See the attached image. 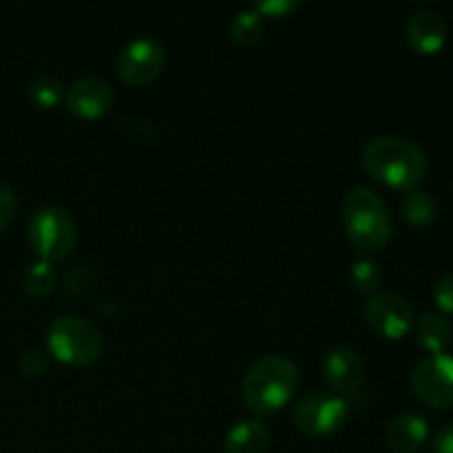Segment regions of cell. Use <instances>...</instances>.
I'll use <instances>...</instances> for the list:
<instances>
[{
	"label": "cell",
	"instance_id": "603a6c76",
	"mask_svg": "<svg viewBox=\"0 0 453 453\" xmlns=\"http://www.w3.org/2000/svg\"><path fill=\"white\" fill-rule=\"evenodd\" d=\"M299 7L301 3H295V0H265V3H257L252 9L261 18H286Z\"/></svg>",
	"mask_w": 453,
	"mask_h": 453
},
{
	"label": "cell",
	"instance_id": "277c9868",
	"mask_svg": "<svg viewBox=\"0 0 453 453\" xmlns=\"http://www.w3.org/2000/svg\"><path fill=\"white\" fill-rule=\"evenodd\" d=\"M47 352L71 367H87L102 354V336L93 323L75 314L53 319L47 330Z\"/></svg>",
	"mask_w": 453,
	"mask_h": 453
},
{
	"label": "cell",
	"instance_id": "30bf717a",
	"mask_svg": "<svg viewBox=\"0 0 453 453\" xmlns=\"http://www.w3.org/2000/svg\"><path fill=\"white\" fill-rule=\"evenodd\" d=\"M113 88L106 82L104 78H97V75H87V78H80L66 88V109L75 115L78 119L84 122H93V119H100L102 115H106L113 106Z\"/></svg>",
	"mask_w": 453,
	"mask_h": 453
},
{
	"label": "cell",
	"instance_id": "9c48e42d",
	"mask_svg": "<svg viewBox=\"0 0 453 453\" xmlns=\"http://www.w3.org/2000/svg\"><path fill=\"white\" fill-rule=\"evenodd\" d=\"M365 319L372 330L389 341L407 336L414 326V308L396 292H376L365 305Z\"/></svg>",
	"mask_w": 453,
	"mask_h": 453
},
{
	"label": "cell",
	"instance_id": "e0dca14e",
	"mask_svg": "<svg viewBox=\"0 0 453 453\" xmlns=\"http://www.w3.org/2000/svg\"><path fill=\"white\" fill-rule=\"evenodd\" d=\"M230 40L239 47H252L264 35V18L255 9H243L230 22Z\"/></svg>",
	"mask_w": 453,
	"mask_h": 453
},
{
	"label": "cell",
	"instance_id": "2e32d148",
	"mask_svg": "<svg viewBox=\"0 0 453 453\" xmlns=\"http://www.w3.org/2000/svg\"><path fill=\"white\" fill-rule=\"evenodd\" d=\"M401 215L414 228H427L438 215L436 199L425 190H410L401 202Z\"/></svg>",
	"mask_w": 453,
	"mask_h": 453
},
{
	"label": "cell",
	"instance_id": "cb8c5ba5",
	"mask_svg": "<svg viewBox=\"0 0 453 453\" xmlns=\"http://www.w3.org/2000/svg\"><path fill=\"white\" fill-rule=\"evenodd\" d=\"M16 208H18L16 193L12 190V186L0 181V233H3V230L13 221V217H16Z\"/></svg>",
	"mask_w": 453,
	"mask_h": 453
},
{
	"label": "cell",
	"instance_id": "ffe728a7",
	"mask_svg": "<svg viewBox=\"0 0 453 453\" xmlns=\"http://www.w3.org/2000/svg\"><path fill=\"white\" fill-rule=\"evenodd\" d=\"M348 277H349V286H352L354 290L370 296L376 295L380 281H383V273H380V268L372 259L354 261Z\"/></svg>",
	"mask_w": 453,
	"mask_h": 453
},
{
	"label": "cell",
	"instance_id": "9a60e30c",
	"mask_svg": "<svg viewBox=\"0 0 453 453\" xmlns=\"http://www.w3.org/2000/svg\"><path fill=\"white\" fill-rule=\"evenodd\" d=\"M416 341L429 354H445L451 345V326L445 314L427 312L416 323Z\"/></svg>",
	"mask_w": 453,
	"mask_h": 453
},
{
	"label": "cell",
	"instance_id": "8992f818",
	"mask_svg": "<svg viewBox=\"0 0 453 453\" xmlns=\"http://www.w3.org/2000/svg\"><path fill=\"white\" fill-rule=\"evenodd\" d=\"M349 414L348 401L334 392H310L295 407V425L310 438H326L343 427Z\"/></svg>",
	"mask_w": 453,
	"mask_h": 453
},
{
	"label": "cell",
	"instance_id": "d4e9b609",
	"mask_svg": "<svg viewBox=\"0 0 453 453\" xmlns=\"http://www.w3.org/2000/svg\"><path fill=\"white\" fill-rule=\"evenodd\" d=\"M91 286H93V277L80 281L78 270H71V273L66 274V279H65V290L69 292V295H73V296L75 295H88Z\"/></svg>",
	"mask_w": 453,
	"mask_h": 453
},
{
	"label": "cell",
	"instance_id": "6da1fadb",
	"mask_svg": "<svg viewBox=\"0 0 453 453\" xmlns=\"http://www.w3.org/2000/svg\"><path fill=\"white\" fill-rule=\"evenodd\" d=\"M367 175L394 190H416L427 175V155L411 140L401 135H379L363 149Z\"/></svg>",
	"mask_w": 453,
	"mask_h": 453
},
{
	"label": "cell",
	"instance_id": "d6986e66",
	"mask_svg": "<svg viewBox=\"0 0 453 453\" xmlns=\"http://www.w3.org/2000/svg\"><path fill=\"white\" fill-rule=\"evenodd\" d=\"M27 96H29V100L34 102L38 109H56L58 104L65 102L66 88L60 80L44 73L38 75L35 80H31L29 88H27Z\"/></svg>",
	"mask_w": 453,
	"mask_h": 453
},
{
	"label": "cell",
	"instance_id": "4fadbf2b",
	"mask_svg": "<svg viewBox=\"0 0 453 453\" xmlns=\"http://www.w3.org/2000/svg\"><path fill=\"white\" fill-rule=\"evenodd\" d=\"M385 438L396 453H416L427 445L429 425L418 414H401L389 423Z\"/></svg>",
	"mask_w": 453,
	"mask_h": 453
},
{
	"label": "cell",
	"instance_id": "ba28073f",
	"mask_svg": "<svg viewBox=\"0 0 453 453\" xmlns=\"http://www.w3.org/2000/svg\"><path fill=\"white\" fill-rule=\"evenodd\" d=\"M166 65V51L153 38H135L119 51L118 75L128 87H146L155 82Z\"/></svg>",
	"mask_w": 453,
	"mask_h": 453
},
{
	"label": "cell",
	"instance_id": "3957f363",
	"mask_svg": "<svg viewBox=\"0 0 453 453\" xmlns=\"http://www.w3.org/2000/svg\"><path fill=\"white\" fill-rule=\"evenodd\" d=\"M343 226L349 242L365 252H376L389 243L394 234L388 206L374 190L365 186L348 190L343 199Z\"/></svg>",
	"mask_w": 453,
	"mask_h": 453
},
{
	"label": "cell",
	"instance_id": "44dd1931",
	"mask_svg": "<svg viewBox=\"0 0 453 453\" xmlns=\"http://www.w3.org/2000/svg\"><path fill=\"white\" fill-rule=\"evenodd\" d=\"M49 365H51V357H49L47 349H27L20 357V370L25 372L27 376H42L49 372Z\"/></svg>",
	"mask_w": 453,
	"mask_h": 453
},
{
	"label": "cell",
	"instance_id": "7402d4cb",
	"mask_svg": "<svg viewBox=\"0 0 453 453\" xmlns=\"http://www.w3.org/2000/svg\"><path fill=\"white\" fill-rule=\"evenodd\" d=\"M432 295L438 310H441V314H449V317H453V274L438 279V281L434 283Z\"/></svg>",
	"mask_w": 453,
	"mask_h": 453
},
{
	"label": "cell",
	"instance_id": "5b68a950",
	"mask_svg": "<svg viewBox=\"0 0 453 453\" xmlns=\"http://www.w3.org/2000/svg\"><path fill=\"white\" fill-rule=\"evenodd\" d=\"M29 242L40 261H62L78 243L75 221L65 208L42 206L29 219Z\"/></svg>",
	"mask_w": 453,
	"mask_h": 453
},
{
	"label": "cell",
	"instance_id": "7a4b0ae2",
	"mask_svg": "<svg viewBox=\"0 0 453 453\" xmlns=\"http://www.w3.org/2000/svg\"><path fill=\"white\" fill-rule=\"evenodd\" d=\"M299 388L296 365L286 357H265L248 370L242 398L257 416H273L288 405Z\"/></svg>",
	"mask_w": 453,
	"mask_h": 453
},
{
	"label": "cell",
	"instance_id": "52a82bcc",
	"mask_svg": "<svg viewBox=\"0 0 453 453\" xmlns=\"http://www.w3.org/2000/svg\"><path fill=\"white\" fill-rule=\"evenodd\" d=\"M411 389L432 410L453 407V357L434 354L420 361L411 374Z\"/></svg>",
	"mask_w": 453,
	"mask_h": 453
},
{
	"label": "cell",
	"instance_id": "8fae6325",
	"mask_svg": "<svg viewBox=\"0 0 453 453\" xmlns=\"http://www.w3.org/2000/svg\"><path fill=\"white\" fill-rule=\"evenodd\" d=\"M326 383L339 394H352L365 379V367L358 354L349 348H334L323 358Z\"/></svg>",
	"mask_w": 453,
	"mask_h": 453
},
{
	"label": "cell",
	"instance_id": "484cf974",
	"mask_svg": "<svg viewBox=\"0 0 453 453\" xmlns=\"http://www.w3.org/2000/svg\"><path fill=\"white\" fill-rule=\"evenodd\" d=\"M434 453H453V425H447L436 434L432 445Z\"/></svg>",
	"mask_w": 453,
	"mask_h": 453
},
{
	"label": "cell",
	"instance_id": "ac0fdd59",
	"mask_svg": "<svg viewBox=\"0 0 453 453\" xmlns=\"http://www.w3.org/2000/svg\"><path fill=\"white\" fill-rule=\"evenodd\" d=\"M58 286V273L56 268H53V264H49V261H35V264H31L29 268L25 270V274H22V288H25V292L29 296H35V299H40V296H47L49 292L56 290Z\"/></svg>",
	"mask_w": 453,
	"mask_h": 453
},
{
	"label": "cell",
	"instance_id": "5bb4252c",
	"mask_svg": "<svg viewBox=\"0 0 453 453\" xmlns=\"http://www.w3.org/2000/svg\"><path fill=\"white\" fill-rule=\"evenodd\" d=\"M270 432L261 420L246 418L234 423L224 438V453H268Z\"/></svg>",
	"mask_w": 453,
	"mask_h": 453
},
{
	"label": "cell",
	"instance_id": "7c38bea8",
	"mask_svg": "<svg viewBox=\"0 0 453 453\" xmlns=\"http://www.w3.org/2000/svg\"><path fill=\"white\" fill-rule=\"evenodd\" d=\"M447 35H449V29H447L445 18L432 9L414 13L407 22V42L420 56L441 53L447 44Z\"/></svg>",
	"mask_w": 453,
	"mask_h": 453
}]
</instances>
